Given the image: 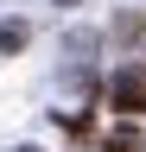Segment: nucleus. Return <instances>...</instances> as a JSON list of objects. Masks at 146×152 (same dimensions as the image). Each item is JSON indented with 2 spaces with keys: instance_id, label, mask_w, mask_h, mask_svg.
Here are the masks:
<instances>
[{
  "instance_id": "obj_3",
  "label": "nucleus",
  "mask_w": 146,
  "mask_h": 152,
  "mask_svg": "<svg viewBox=\"0 0 146 152\" xmlns=\"http://www.w3.org/2000/svg\"><path fill=\"white\" fill-rule=\"evenodd\" d=\"M57 7H76V0H57Z\"/></svg>"
},
{
  "instance_id": "obj_2",
  "label": "nucleus",
  "mask_w": 146,
  "mask_h": 152,
  "mask_svg": "<svg viewBox=\"0 0 146 152\" xmlns=\"http://www.w3.org/2000/svg\"><path fill=\"white\" fill-rule=\"evenodd\" d=\"M26 26H19V19H7V26H0V57H13V51H26Z\"/></svg>"
},
{
  "instance_id": "obj_1",
  "label": "nucleus",
  "mask_w": 146,
  "mask_h": 152,
  "mask_svg": "<svg viewBox=\"0 0 146 152\" xmlns=\"http://www.w3.org/2000/svg\"><path fill=\"white\" fill-rule=\"evenodd\" d=\"M108 108H114L121 121H140L146 114V64H127L114 83H108Z\"/></svg>"
}]
</instances>
